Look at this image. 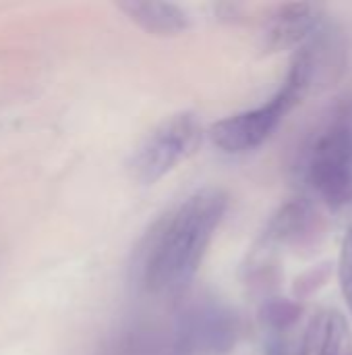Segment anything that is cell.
<instances>
[{"mask_svg":"<svg viewBox=\"0 0 352 355\" xmlns=\"http://www.w3.org/2000/svg\"><path fill=\"white\" fill-rule=\"evenodd\" d=\"M303 177L311 193L332 212L352 206V92L342 94L311 137Z\"/></svg>","mask_w":352,"mask_h":355,"instance_id":"obj_3","label":"cell"},{"mask_svg":"<svg viewBox=\"0 0 352 355\" xmlns=\"http://www.w3.org/2000/svg\"><path fill=\"white\" fill-rule=\"evenodd\" d=\"M338 281L340 289L349 308V314L352 318V227L346 231L342 245H340V256H338Z\"/></svg>","mask_w":352,"mask_h":355,"instance_id":"obj_10","label":"cell"},{"mask_svg":"<svg viewBox=\"0 0 352 355\" xmlns=\"http://www.w3.org/2000/svg\"><path fill=\"white\" fill-rule=\"evenodd\" d=\"M203 135L205 129L197 112L180 110L166 116L131 154V179L139 185L158 183L199 150Z\"/></svg>","mask_w":352,"mask_h":355,"instance_id":"obj_4","label":"cell"},{"mask_svg":"<svg viewBox=\"0 0 352 355\" xmlns=\"http://www.w3.org/2000/svg\"><path fill=\"white\" fill-rule=\"evenodd\" d=\"M299 355H352L349 320L338 310H322L307 324Z\"/></svg>","mask_w":352,"mask_h":355,"instance_id":"obj_7","label":"cell"},{"mask_svg":"<svg viewBox=\"0 0 352 355\" xmlns=\"http://www.w3.org/2000/svg\"><path fill=\"white\" fill-rule=\"evenodd\" d=\"M226 208V191L203 187L164 214L137 250L135 279L139 287L151 295L185 289L197 275Z\"/></svg>","mask_w":352,"mask_h":355,"instance_id":"obj_1","label":"cell"},{"mask_svg":"<svg viewBox=\"0 0 352 355\" xmlns=\"http://www.w3.org/2000/svg\"><path fill=\"white\" fill-rule=\"evenodd\" d=\"M334 33L326 25L311 42L297 50L288 73L278 87L261 106L226 116L210 127V137L216 148L226 154H245L263 146L272 133L280 127L284 116L305 98L311 83L319 75L324 62V50L332 44Z\"/></svg>","mask_w":352,"mask_h":355,"instance_id":"obj_2","label":"cell"},{"mask_svg":"<svg viewBox=\"0 0 352 355\" xmlns=\"http://www.w3.org/2000/svg\"><path fill=\"white\" fill-rule=\"evenodd\" d=\"M319 233V214L309 198H295L286 202L270 220L266 241L272 245H297L309 241Z\"/></svg>","mask_w":352,"mask_h":355,"instance_id":"obj_8","label":"cell"},{"mask_svg":"<svg viewBox=\"0 0 352 355\" xmlns=\"http://www.w3.org/2000/svg\"><path fill=\"white\" fill-rule=\"evenodd\" d=\"M239 333L241 322L230 308L203 302L178 318L168 355H228L239 341Z\"/></svg>","mask_w":352,"mask_h":355,"instance_id":"obj_5","label":"cell"},{"mask_svg":"<svg viewBox=\"0 0 352 355\" xmlns=\"http://www.w3.org/2000/svg\"><path fill=\"white\" fill-rule=\"evenodd\" d=\"M116 6L127 15L129 21H133L137 27H141L151 35L172 37L185 33L191 27V17L187 15V10L172 2L131 0V2H120Z\"/></svg>","mask_w":352,"mask_h":355,"instance_id":"obj_9","label":"cell"},{"mask_svg":"<svg viewBox=\"0 0 352 355\" xmlns=\"http://www.w3.org/2000/svg\"><path fill=\"white\" fill-rule=\"evenodd\" d=\"M328 25L319 4L288 2L272 10L263 25V46L270 52L303 48Z\"/></svg>","mask_w":352,"mask_h":355,"instance_id":"obj_6","label":"cell"}]
</instances>
